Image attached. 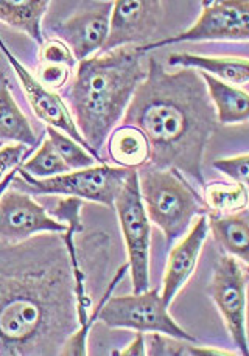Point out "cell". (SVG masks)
<instances>
[{
  "label": "cell",
  "mask_w": 249,
  "mask_h": 356,
  "mask_svg": "<svg viewBox=\"0 0 249 356\" xmlns=\"http://www.w3.org/2000/svg\"><path fill=\"white\" fill-rule=\"evenodd\" d=\"M2 356L63 355L78 328V288L63 234L0 246Z\"/></svg>",
  "instance_id": "6da1fadb"
},
{
  "label": "cell",
  "mask_w": 249,
  "mask_h": 356,
  "mask_svg": "<svg viewBox=\"0 0 249 356\" xmlns=\"http://www.w3.org/2000/svg\"><path fill=\"white\" fill-rule=\"evenodd\" d=\"M120 124L143 131L152 145L150 165L175 168L206 186V149L217 133L218 117L200 70L182 67L170 74L156 58Z\"/></svg>",
  "instance_id": "7a4b0ae2"
},
{
  "label": "cell",
  "mask_w": 249,
  "mask_h": 356,
  "mask_svg": "<svg viewBox=\"0 0 249 356\" xmlns=\"http://www.w3.org/2000/svg\"><path fill=\"white\" fill-rule=\"evenodd\" d=\"M137 47H122L81 61L77 75L63 90L81 136L95 153L122 123L148 67Z\"/></svg>",
  "instance_id": "3957f363"
},
{
  "label": "cell",
  "mask_w": 249,
  "mask_h": 356,
  "mask_svg": "<svg viewBox=\"0 0 249 356\" xmlns=\"http://www.w3.org/2000/svg\"><path fill=\"white\" fill-rule=\"evenodd\" d=\"M139 181L150 221L161 229L168 248L187 234L196 215L206 213L202 196L178 170L148 163L140 168Z\"/></svg>",
  "instance_id": "277c9868"
},
{
  "label": "cell",
  "mask_w": 249,
  "mask_h": 356,
  "mask_svg": "<svg viewBox=\"0 0 249 356\" xmlns=\"http://www.w3.org/2000/svg\"><path fill=\"white\" fill-rule=\"evenodd\" d=\"M128 269L129 263H124L104 288L102 300L95 305L98 321L109 328L133 330L140 333H163L178 339L196 342L195 336L176 324V321L170 316L168 305L163 302L159 289L153 288L139 294L111 298Z\"/></svg>",
  "instance_id": "5b68a950"
},
{
  "label": "cell",
  "mask_w": 249,
  "mask_h": 356,
  "mask_svg": "<svg viewBox=\"0 0 249 356\" xmlns=\"http://www.w3.org/2000/svg\"><path fill=\"white\" fill-rule=\"evenodd\" d=\"M131 170L122 167H111L108 163L69 171L49 179H36L27 171L19 168L11 182L13 188L35 195H60L74 196L80 200L103 204L109 209L115 207V200L128 179Z\"/></svg>",
  "instance_id": "8992f818"
},
{
  "label": "cell",
  "mask_w": 249,
  "mask_h": 356,
  "mask_svg": "<svg viewBox=\"0 0 249 356\" xmlns=\"http://www.w3.org/2000/svg\"><path fill=\"white\" fill-rule=\"evenodd\" d=\"M115 212L128 252L133 293L150 289V252H152V221L140 192L139 171L131 170L128 179L115 200Z\"/></svg>",
  "instance_id": "52a82bcc"
},
{
  "label": "cell",
  "mask_w": 249,
  "mask_h": 356,
  "mask_svg": "<svg viewBox=\"0 0 249 356\" xmlns=\"http://www.w3.org/2000/svg\"><path fill=\"white\" fill-rule=\"evenodd\" d=\"M200 41H249V0L202 2L201 16L188 30L137 49L145 55L167 45Z\"/></svg>",
  "instance_id": "ba28073f"
},
{
  "label": "cell",
  "mask_w": 249,
  "mask_h": 356,
  "mask_svg": "<svg viewBox=\"0 0 249 356\" xmlns=\"http://www.w3.org/2000/svg\"><path fill=\"white\" fill-rule=\"evenodd\" d=\"M246 285L248 274L237 259L223 255L214 269L209 294L217 305L229 336L239 352L249 356L246 332Z\"/></svg>",
  "instance_id": "9c48e42d"
},
{
  "label": "cell",
  "mask_w": 249,
  "mask_h": 356,
  "mask_svg": "<svg viewBox=\"0 0 249 356\" xmlns=\"http://www.w3.org/2000/svg\"><path fill=\"white\" fill-rule=\"evenodd\" d=\"M0 246H13L41 234H64L67 224L51 216L30 193L10 187L0 200Z\"/></svg>",
  "instance_id": "30bf717a"
},
{
  "label": "cell",
  "mask_w": 249,
  "mask_h": 356,
  "mask_svg": "<svg viewBox=\"0 0 249 356\" xmlns=\"http://www.w3.org/2000/svg\"><path fill=\"white\" fill-rule=\"evenodd\" d=\"M162 17L163 3L159 0H115L109 38L102 54L154 42Z\"/></svg>",
  "instance_id": "8fae6325"
},
{
  "label": "cell",
  "mask_w": 249,
  "mask_h": 356,
  "mask_svg": "<svg viewBox=\"0 0 249 356\" xmlns=\"http://www.w3.org/2000/svg\"><path fill=\"white\" fill-rule=\"evenodd\" d=\"M0 49H2L5 58L8 59L10 65L17 74L19 81H21L22 89L25 92V97H27L30 106L39 120L47 123V127L56 128L58 131H61V133L67 134L69 137H72L74 140L80 143L81 147L86 148L98 162L104 163L102 156L95 153L93 147L86 142V138L81 136L80 129H78L74 117H72L70 111L67 108V103L64 102V98L61 95H58L56 92L47 89L45 86L39 83L38 78L33 76L27 70V67H25V65L11 54L8 47L5 45V42L0 44Z\"/></svg>",
  "instance_id": "7c38bea8"
},
{
  "label": "cell",
  "mask_w": 249,
  "mask_h": 356,
  "mask_svg": "<svg viewBox=\"0 0 249 356\" xmlns=\"http://www.w3.org/2000/svg\"><path fill=\"white\" fill-rule=\"evenodd\" d=\"M114 2L94 3L93 8L77 13L67 21L56 24L51 31L75 55L78 63L93 58L108 42Z\"/></svg>",
  "instance_id": "4fadbf2b"
},
{
  "label": "cell",
  "mask_w": 249,
  "mask_h": 356,
  "mask_svg": "<svg viewBox=\"0 0 249 356\" xmlns=\"http://www.w3.org/2000/svg\"><path fill=\"white\" fill-rule=\"evenodd\" d=\"M209 230V216L206 213L200 215L188 234L170 250L161 291L162 299L168 307L195 273Z\"/></svg>",
  "instance_id": "5bb4252c"
},
{
  "label": "cell",
  "mask_w": 249,
  "mask_h": 356,
  "mask_svg": "<svg viewBox=\"0 0 249 356\" xmlns=\"http://www.w3.org/2000/svg\"><path fill=\"white\" fill-rule=\"evenodd\" d=\"M109 159L115 167L137 170L152 159V145L143 131L133 124H119L106 140Z\"/></svg>",
  "instance_id": "9a60e30c"
},
{
  "label": "cell",
  "mask_w": 249,
  "mask_h": 356,
  "mask_svg": "<svg viewBox=\"0 0 249 356\" xmlns=\"http://www.w3.org/2000/svg\"><path fill=\"white\" fill-rule=\"evenodd\" d=\"M168 64L207 72V74L217 76L218 80L232 86L249 83V59L229 56L215 58L193 54H172L168 56Z\"/></svg>",
  "instance_id": "2e32d148"
},
{
  "label": "cell",
  "mask_w": 249,
  "mask_h": 356,
  "mask_svg": "<svg viewBox=\"0 0 249 356\" xmlns=\"http://www.w3.org/2000/svg\"><path fill=\"white\" fill-rule=\"evenodd\" d=\"M214 238L227 255L243 261L249 269V216L239 213L209 216Z\"/></svg>",
  "instance_id": "e0dca14e"
},
{
  "label": "cell",
  "mask_w": 249,
  "mask_h": 356,
  "mask_svg": "<svg viewBox=\"0 0 249 356\" xmlns=\"http://www.w3.org/2000/svg\"><path fill=\"white\" fill-rule=\"evenodd\" d=\"M207 84L209 95L217 111L218 123L237 124L249 120V94L232 84L218 80L207 72H200Z\"/></svg>",
  "instance_id": "ac0fdd59"
},
{
  "label": "cell",
  "mask_w": 249,
  "mask_h": 356,
  "mask_svg": "<svg viewBox=\"0 0 249 356\" xmlns=\"http://www.w3.org/2000/svg\"><path fill=\"white\" fill-rule=\"evenodd\" d=\"M47 0H2L0 2V19L19 31L25 33L39 47L44 44L41 21L49 10Z\"/></svg>",
  "instance_id": "d6986e66"
},
{
  "label": "cell",
  "mask_w": 249,
  "mask_h": 356,
  "mask_svg": "<svg viewBox=\"0 0 249 356\" xmlns=\"http://www.w3.org/2000/svg\"><path fill=\"white\" fill-rule=\"evenodd\" d=\"M0 98H2V102H0V104H2V129H0L2 143H24L35 148L39 143L38 137L31 128L29 118L19 109L6 81L2 83V97Z\"/></svg>",
  "instance_id": "ffe728a7"
},
{
  "label": "cell",
  "mask_w": 249,
  "mask_h": 356,
  "mask_svg": "<svg viewBox=\"0 0 249 356\" xmlns=\"http://www.w3.org/2000/svg\"><path fill=\"white\" fill-rule=\"evenodd\" d=\"M202 200L211 215H231L249 207L248 190L237 182H211L202 187Z\"/></svg>",
  "instance_id": "44dd1931"
},
{
  "label": "cell",
  "mask_w": 249,
  "mask_h": 356,
  "mask_svg": "<svg viewBox=\"0 0 249 356\" xmlns=\"http://www.w3.org/2000/svg\"><path fill=\"white\" fill-rule=\"evenodd\" d=\"M148 355L153 356H232L237 355L215 347L195 346V342L178 339L163 333H150Z\"/></svg>",
  "instance_id": "7402d4cb"
},
{
  "label": "cell",
  "mask_w": 249,
  "mask_h": 356,
  "mask_svg": "<svg viewBox=\"0 0 249 356\" xmlns=\"http://www.w3.org/2000/svg\"><path fill=\"white\" fill-rule=\"evenodd\" d=\"M22 170L36 179H49V177L65 175L70 171L67 163L58 154L50 138H44L41 147L24 163Z\"/></svg>",
  "instance_id": "603a6c76"
},
{
  "label": "cell",
  "mask_w": 249,
  "mask_h": 356,
  "mask_svg": "<svg viewBox=\"0 0 249 356\" xmlns=\"http://www.w3.org/2000/svg\"><path fill=\"white\" fill-rule=\"evenodd\" d=\"M47 134L58 154L63 157V161L67 163L70 170L75 171L94 167L97 162L95 157L74 138L51 127H47Z\"/></svg>",
  "instance_id": "cb8c5ba5"
},
{
  "label": "cell",
  "mask_w": 249,
  "mask_h": 356,
  "mask_svg": "<svg viewBox=\"0 0 249 356\" xmlns=\"http://www.w3.org/2000/svg\"><path fill=\"white\" fill-rule=\"evenodd\" d=\"M33 151V147L24 143H8L3 145V148L0 149V161H2V192L10 188V184L15 179L19 168L24 167V163L27 162V157Z\"/></svg>",
  "instance_id": "d4e9b609"
},
{
  "label": "cell",
  "mask_w": 249,
  "mask_h": 356,
  "mask_svg": "<svg viewBox=\"0 0 249 356\" xmlns=\"http://www.w3.org/2000/svg\"><path fill=\"white\" fill-rule=\"evenodd\" d=\"M39 63L41 64H61L70 69L78 67V59L72 54V50L65 45L61 39L51 38L45 39L44 44L39 47Z\"/></svg>",
  "instance_id": "484cf974"
},
{
  "label": "cell",
  "mask_w": 249,
  "mask_h": 356,
  "mask_svg": "<svg viewBox=\"0 0 249 356\" xmlns=\"http://www.w3.org/2000/svg\"><path fill=\"white\" fill-rule=\"evenodd\" d=\"M214 167L227 176L232 182L241 184L249 193V154L218 159L214 162Z\"/></svg>",
  "instance_id": "4316f807"
},
{
  "label": "cell",
  "mask_w": 249,
  "mask_h": 356,
  "mask_svg": "<svg viewBox=\"0 0 249 356\" xmlns=\"http://www.w3.org/2000/svg\"><path fill=\"white\" fill-rule=\"evenodd\" d=\"M72 69L61 64H41L38 70V80L50 90H64L70 81Z\"/></svg>",
  "instance_id": "83f0119b"
},
{
  "label": "cell",
  "mask_w": 249,
  "mask_h": 356,
  "mask_svg": "<svg viewBox=\"0 0 249 356\" xmlns=\"http://www.w3.org/2000/svg\"><path fill=\"white\" fill-rule=\"evenodd\" d=\"M111 355H122V356H131V355H136V356H143V355H148L147 350V341H145V333H140V332H136L134 336V341L131 342L128 347L122 348V350H117L113 352Z\"/></svg>",
  "instance_id": "f1b7e54d"
}]
</instances>
